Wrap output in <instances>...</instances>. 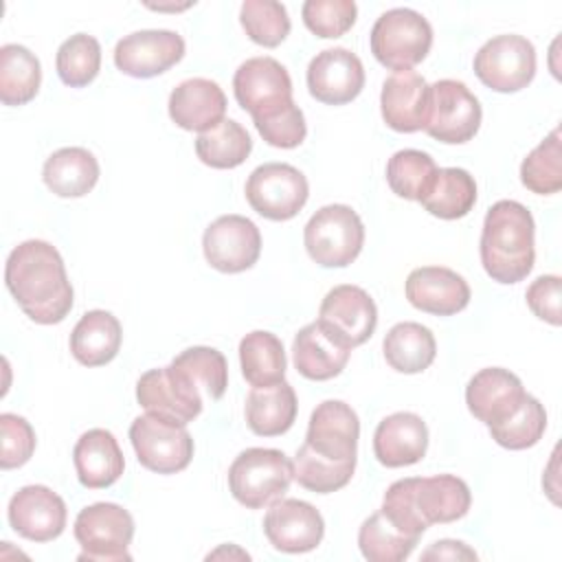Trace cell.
<instances>
[{"instance_id": "6da1fadb", "label": "cell", "mask_w": 562, "mask_h": 562, "mask_svg": "<svg viewBox=\"0 0 562 562\" xmlns=\"http://www.w3.org/2000/svg\"><path fill=\"white\" fill-rule=\"evenodd\" d=\"M4 283L20 310L37 325L61 323L75 301L59 250L44 239H26L7 257Z\"/></svg>"}, {"instance_id": "7a4b0ae2", "label": "cell", "mask_w": 562, "mask_h": 562, "mask_svg": "<svg viewBox=\"0 0 562 562\" xmlns=\"http://www.w3.org/2000/svg\"><path fill=\"white\" fill-rule=\"evenodd\" d=\"M472 494L454 474L408 476L389 485L382 514L404 533L422 538L435 522H454L470 512Z\"/></svg>"}, {"instance_id": "3957f363", "label": "cell", "mask_w": 562, "mask_h": 562, "mask_svg": "<svg viewBox=\"0 0 562 562\" xmlns=\"http://www.w3.org/2000/svg\"><path fill=\"white\" fill-rule=\"evenodd\" d=\"M536 224L529 209L516 200H498L490 206L481 231V263L498 283L522 281L536 261Z\"/></svg>"}, {"instance_id": "277c9868", "label": "cell", "mask_w": 562, "mask_h": 562, "mask_svg": "<svg viewBox=\"0 0 562 562\" xmlns=\"http://www.w3.org/2000/svg\"><path fill=\"white\" fill-rule=\"evenodd\" d=\"M292 481V461L277 448H246L228 468V490L248 509H263L283 498Z\"/></svg>"}, {"instance_id": "5b68a950", "label": "cell", "mask_w": 562, "mask_h": 562, "mask_svg": "<svg viewBox=\"0 0 562 562\" xmlns=\"http://www.w3.org/2000/svg\"><path fill=\"white\" fill-rule=\"evenodd\" d=\"M303 244L314 263L347 268L364 246V224L351 206L327 204L307 220Z\"/></svg>"}, {"instance_id": "8992f818", "label": "cell", "mask_w": 562, "mask_h": 562, "mask_svg": "<svg viewBox=\"0 0 562 562\" xmlns=\"http://www.w3.org/2000/svg\"><path fill=\"white\" fill-rule=\"evenodd\" d=\"M371 53L389 70H413L432 46L430 22L406 7L384 11L371 29Z\"/></svg>"}, {"instance_id": "52a82bcc", "label": "cell", "mask_w": 562, "mask_h": 562, "mask_svg": "<svg viewBox=\"0 0 562 562\" xmlns=\"http://www.w3.org/2000/svg\"><path fill=\"white\" fill-rule=\"evenodd\" d=\"M81 553L88 562H121L132 560L130 544L134 538L132 514L116 503H92L75 518L72 529Z\"/></svg>"}, {"instance_id": "ba28073f", "label": "cell", "mask_w": 562, "mask_h": 562, "mask_svg": "<svg viewBox=\"0 0 562 562\" xmlns=\"http://www.w3.org/2000/svg\"><path fill=\"white\" fill-rule=\"evenodd\" d=\"M130 441L143 468L156 474L182 472L193 459L191 432L158 415H138L130 426Z\"/></svg>"}, {"instance_id": "9c48e42d", "label": "cell", "mask_w": 562, "mask_h": 562, "mask_svg": "<svg viewBox=\"0 0 562 562\" xmlns=\"http://www.w3.org/2000/svg\"><path fill=\"white\" fill-rule=\"evenodd\" d=\"M474 75L494 92H518L536 75V48L522 35H496L474 55Z\"/></svg>"}, {"instance_id": "30bf717a", "label": "cell", "mask_w": 562, "mask_h": 562, "mask_svg": "<svg viewBox=\"0 0 562 562\" xmlns=\"http://www.w3.org/2000/svg\"><path fill=\"white\" fill-rule=\"evenodd\" d=\"M246 200L255 213L272 222L292 220L307 202V178L288 162H266L246 180Z\"/></svg>"}, {"instance_id": "8fae6325", "label": "cell", "mask_w": 562, "mask_h": 562, "mask_svg": "<svg viewBox=\"0 0 562 562\" xmlns=\"http://www.w3.org/2000/svg\"><path fill=\"white\" fill-rule=\"evenodd\" d=\"M483 110L463 81L439 79L430 86V110L424 132L446 145H461L474 138Z\"/></svg>"}, {"instance_id": "7c38bea8", "label": "cell", "mask_w": 562, "mask_h": 562, "mask_svg": "<svg viewBox=\"0 0 562 562\" xmlns=\"http://www.w3.org/2000/svg\"><path fill=\"white\" fill-rule=\"evenodd\" d=\"M316 323L334 340L353 349L373 336L378 325V307L367 290L345 283L325 294Z\"/></svg>"}, {"instance_id": "4fadbf2b", "label": "cell", "mask_w": 562, "mask_h": 562, "mask_svg": "<svg viewBox=\"0 0 562 562\" xmlns=\"http://www.w3.org/2000/svg\"><path fill=\"white\" fill-rule=\"evenodd\" d=\"M233 92L252 121L292 103V79L274 57H250L235 70Z\"/></svg>"}, {"instance_id": "5bb4252c", "label": "cell", "mask_w": 562, "mask_h": 562, "mask_svg": "<svg viewBox=\"0 0 562 562\" xmlns=\"http://www.w3.org/2000/svg\"><path fill=\"white\" fill-rule=\"evenodd\" d=\"M202 250L211 268L237 274L252 268L261 255V233L244 215H220L202 235Z\"/></svg>"}, {"instance_id": "9a60e30c", "label": "cell", "mask_w": 562, "mask_h": 562, "mask_svg": "<svg viewBox=\"0 0 562 562\" xmlns=\"http://www.w3.org/2000/svg\"><path fill=\"white\" fill-rule=\"evenodd\" d=\"M138 404L162 419L187 426L202 413V393L169 362L145 371L136 382Z\"/></svg>"}, {"instance_id": "2e32d148", "label": "cell", "mask_w": 562, "mask_h": 562, "mask_svg": "<svg viewBox=\"0 0 562 562\" xmlns=\"http://www.w3.org/2000/svg\"><path fill=\"white\" fill-rule=\"evenodd\" d=\"M184 57V40L176 31L147 29L121 37L114 46V64L123 75L149 79L167 72Z\"/></svg>"}, {"instance_id": "e0dca14e", "label": "cell", "mask_w": 562, "mask_h": 562, "mask_svg": "<svg viewBox=\"0 0 562 562\" xmlns=\"http://www.w3.org/2000/svg\"><path fill=\"white\" fill-rule=\"evenodd\" d=\"M11 529L31 542H50L64 533L66 503L46 485L20 487L7 507Z\"/></svg>"}, {"instance_id": "ac0fdd59", "label": "cell", "mask_w": 562, "mask_h": 562, "mask_svg": "<svg viewBox=\"0 0 562 562\" xmlns=\"http://www.w3.org/2000/svg\"><path fill=\"white\" fill-rule=\"evenodd\" d=\"M263 533L277 551L307 553L321 544L325 520L307 501L279 498L263 516Z\"/></svg>"}, {"instance_id": "d6986e66", "label": "cell", "mask_w": 562, "mask_h": 562, "mask_svg": "<svg viewBox=\"0 0 562 562\" xmlns=\"http://www.w3.org/2000/svg\"><path fill=\"white\" fill-rule=\"evenodd\" d=\"M360 419L342 400L321 402L307 424L305 446L331 461H358Z\"/></svg>"}, {"instance_id": "ffe728a7", "label": "cell", "mask_w": 562, "mask_h": 562, "mask_svg": "<svg viewBox=\"0 0 562 562\" xmlns=\"http://www.w3.org/2000/svg\"><path fill=\"white\" fill-rule=\"evenodd\" d=\"M364 88V68L356 53L336 46L312 57L307 66L310 94L327 105H345Z\"/></svg>"}, {"instance_id": "44dd1931", "label": "cell", "mask_w": 562, "mask_h": 562, "mask_svg": "<svg viewBox=\"0 0 562 562\" xmlns=\"http://www.w3.org/2000/svg\"><path fill=\"white\" fill-rule=\"evenodd\" d=\"M404 292L413 307L435 316H452L465 310L472 296L468 281L443 266L415 268L406 279Z\"/></svg>"}, {"instance_id": "7402d4cb", "label": "cell", "mask_w": 562, "mask_h": 562, "mask_svg": "<svg viewBox=\"0 0 562 562\" xmlns=\"http://www.w3.org/2000/svg\"><path fill=\"white\" fill-rule=\"evenodd\" d=\"M380 110L384 123L402 134L426 127L430 110V86L415 70L393 72L382 83Z\"/></svg>"}, {"instance_id": "603a6c76", "label": "cell", "mask_w": 562, "mask_h": 562, "mask_svg": "<svg viewBox=\"0 0 562 562\" xmlns=\"http://www.w3.org/2000/svg\"><path fill=\"white\" fill-rule=\"evenodd\" d=\"M527 391L518 375L503 367H487L476 371L465 386L468 411L485 426L507 419L525 400Z\"/></svg>"}, {"instance_id": "cb8c5ba5", "label": "cell", "mask_w": 562, "mask_h": 562, "mask_svg": "<svg viewBox=\"0 0 562 562\" xmlns=\"http://www.w3.org/2000/svg\"><path fill=\"white\" fill-rule=\"evenodd\" d=\"M167 105L169 116L178 127L202 134L224 121L226 94L220 83L204 77H191L171 90Z\"/></svg>"}, {"instance_id": "d4e9b609", "label": "cell", "mask_w": 562, "mask_h": 562, "mask_svg": "<svg viewBox=\"0 0 562 562\" xmlns=\"http://www.w3.org/2000/svg\"><path fill=\"white\" fill-rule=\"evenodd\" d=\"M428 450L426 422L408 411L384 417L373 432V454L386 468H404L424 459Z\"/></svg>"}, {"instance_id": "484cf974", "label": "cell", "mask_w": 562, "mask_h": 562, "mask_svg": "<svg viewBox=\"0 0 562 562\" xmlns=\"http://www.w3.org/2000/svg\"><path fill=\"white\" fill-rule=\"evenodd\" d=\"M72 463L79 483L88 490H103L114 485L125 470L119 441L105 428H90L77 439L72 448Z\"/></svg>"}, {"instance_id": "4316f807", "label": "cell", "mask_w": 562, "mask_h": 562, "mask_svg": "<svg viewBox=\"0 0 562 562\" xmlns=\"http://www.w3.org/2000/svg\"><path fill=\"white\" fill-rule=\"evenodd\" d=\"M351 349L334 340L316 321L301 327L292 342L294 369L316 382L336 378L349 362Z\"/></svg>"}, {"instance_id": "83f0119b", "label": "cell", "mask_w": 562, "mask_h": 562, "mask_svg": "<svg viewBox=\"0 0 562 562\" xmlns=\"http://www.w3.org/2000/svg\"><path fill=\"white\" fill-rule=\"evenodd\" d=\"M296 393L285 380L268 386H252L244 404L246 424L259 437L288 432L296 419Z\"/></svg>"}, {"instance_id": "f1b7e54d", "label": "cell", "mask_w": 562, "mask_h": 562, "mask_svg": "<svg viewBox=\"0 0 562 562\" xmlns=\"http://www.w3.org/2000/svg\"><path fill=\"white\" fill-rule=\"evenodd\" d=\"M123 340L119 318L105 310L86 312L70 334V351L83 367H101L116 358Z\"/></svg>"}, {"instance_id": "f546056e", "label": "cell", "mask_w": 562, "mask_h": 562, "mask_svg": "<svg viewBox=\"0 0 562 562\" xmlns=\"http://www.w3.org/2000/svg\"><path fill=\"white\" fill-rule=\"evenodd\" d=\"M42 178L55 195L81 198L94 189L99 162L86 147H61L46 158Z\"/></svg>"}, {"instance_id": "4dcf8cb0", "label": "cell", "mask_w": 562, "mask_h": 562, "mask_svg": "<svg viewBox=\"0 0 562 562\" xmlns=\"http://www.w3.org/2000/svg\"><path fill=\"white\" fill-rule=\"evenodd\" d=\"M382 351L391 369L411 375L422 373L432 364L437 356V342L426 325L404 321L386 331L382 340Z\"/></svg>"}, {"instance_id": "1f68e13d", "label": "cell", "mask_w": 562, "mask_h": 562, "mask_svg": "<svg viewBox=\"0 0 562 562\" xmlns=\"http://www.w3.org/2000/svg\"><path fill=\"white\" fill-rule=\"evenodd\" d=\"M419 202L439 220L465 217L476 204V182L461 167H441Z\"/></svg>"}, {"instance_id": "d6a6232c", "label": "cell", "mask_w": 562, "mask_h": 562, "mask_svg": "<svg viewBox=\"0 0 562 562\" xmlns=\"http://www.w3.org/2000/svg\"><path fill=\"white\" fill-rule=\"evenodd\" d=\"M241 375L250 386L277 384L285 378V349L283 342L263 329H255L239 340Z\"/></svg>"}, {"instance_id": "836d02e7", "label": "cell", "mask_w": 562, "mask_h": 562, "mask_svg": "<svg viewBox=\"0 0 562 562\" xmlns=\"http://www.w3.org/2000/svg\"><path fill=\"white\" fill-rule=\"evenodd\" d=\"M42 83V66L35 53L22 44L0 48V101L4 105H24L35 99Z\"/></svg>"}, {"instance_id": "e575fe53", "label": "cell", "mask_w": 562, "mask_h": 562, "mask_svg": "<svg viewBox=\"0 0 562 562\" xmlns=\"http://www.w3.org/2000/svg\"><path fill=\"white\" fill-rule=\"evenodd\" d=\"M252 149L250 134L233 119L220 121L215 127L198 134L195 154L213 169H235L239 167Z\"/></svg>"}, {"instance_id": "d590c367", "label": "cell", "mask_w": 562, "mask_h": 562, "mask_svg": "<svg viewBox=\"0 0 562 562\" xmlns=\"http://www.w3.org/2000/svg\"><path fill=\"white\" fill-rule=\"evenodd\" d=\"M419 538L400 531L384 514L378 509L358 529L360 553L369 562H402L417 547Z\"/></svg>"}, {"instance_id": "8d00e7d4", "label": "cell", "mask_w": 562, "mask_h": 562, "mask_svg": "<svg viewBox=\"0 0 562 562\" xmlns=\"http://www.w3.org/2000/svg\"><path fill=\"white\" fill-rule=\"evenodd\" d=\"M171 364L209 400H220L228 386V364L215 347H189L180 351Z\"/></svg>"}, {"instance_id": "74e56055", "label": "cell", "mask_w": 562, "mask_h": 562, "mask_svg": "<svg viewBox=\"0 0 562 562\" xmlns=\"http://www.w3.org/2000/svg\"><path fill=\"white\" fill-rule=\"evenodd\" d=\"M437 162L419 149H400L386 162V182L404 200H422L437 176Z\"/></svg>"}, {"instance_id": "f35d334b", "label": "cell", "mask_w": 562, "mask_h": 562, "mask_svg": "<svg viewBox=\"0 0 562 562\" xmlns=\"http://www.w3.org/2000/svg\"><path fill=\"white\" fill-rule=\"evenodd\" d=\"M294 481L316 494H331L345 487L356 470V461H331L312 452L305 443L294 454L292 461Z\"/></svg>"}, {"instance_id": "ab89813d", "label": "cell", "mask_w": 562, "mask_h": 562, "mask_svg": "<svg viewBox=\"0 0 562 562\" xmlns=\"http://www.w3.org/2000/svg\"><path fill=\"white\" fill-rule=\"evenodd\" d=\"M520 182L531 193L551 195L562 189V145L560 127H555L538 147H533L520 165Z\"/></svg>"}, {"instance_id": "60d3db41", "label": "cell", "mask_w": 562, "mask_h": 562, "mask_svg": "<svg viewBox=\"0 0 562 562\" xmlns=\"http://www.w3.org/2000/svg\"><path fill=\"white\" fill-rule=\"evenodd\" d=\"M55 66L61 83L70 88H83L99 75L101 44L88 33H75L57 48Z\"/></svg>"}, {"instance_id": "b9f144b4", "label": "cell", "mask_w": 562, "mask_h": 562, "mask_svg": "<svg viewBox=\"0 0 562 562\" xmlns=\"http://www.w3.org/2000/svg\"><path fill=\"white\" fill-rule=\"evenodd\" d=\"M487 428L498 446L507 450H525L542 439L547 428V411L533 395L527 393L520 406L507 419Z\"/></svg>"}, {"instance_id": "7bdbcfd3", "label": "cell", "mask_w": 562, "mask_h": 562, "mask_svg": "<svg viewBox=\"0 0 562 562\" xmlns=\"http://www.w3.org/2000/svg\"><path fill=\"white\" fill-rule=\"evenodd\" d=\"M239 22L246 35L266 48L279 46L292 29L288 9L277 0H246L239 9Z\"/></svg>"}, {"instance_id": "ee69618b", "label": "cell", "mask_w": 562, "mask_h": 562, "mask_svg": "<svg viewBox=\"0 0 562 562\" xmlns=\"http://www.w3.org/2000/svg\"><path fill=\"white\" fill-rule=\"evenodd\" d=\"M305 26L323 40H336L345 35L358 15L353 0H307L301 7Z\"/></svg>"}, {"instance_id": "f6af8a7d", "label": "cell", "mask_w": 562, "mask_h": 562, "mask_svg": "<svg viewBox=\"0 0 562 562\" xmlns=\"http://www.w3.org/2000/svg\"><path fill=\"white\" fill-rule=\"evenodd\" d=\"M259 136L279 149H294L299 147L305 136H307V125H305V116L303 110L292 101L285 108L252 121Z\"/></svg>"}, {"instance_id": "bcb514c9", "label": "cell", "mask_w": 562, "mask_h": 562, "mask_svg": "<svg viewBox=\"0 0 562 562\" xmlns=\"http://www.w3.org/2000/svg\"><path fill=\"white\" fill-rule=\"evenodd\" d=\"M0 432H2V452H0V468L11 470L24 465L35 452V430L33 426L15 415L2 413L0 415Z\"/></svg>"}, {"instance_id": "7dc6e473", "label": "cell", "mask_w": 562, "mask_h": 562, "mask_svg": "<svg viewBox=\"0 0 562 562\" xmlns=\"http://www.w3.org/2000/svg\"><path fill=\"white\" fill-rule=\"evenodd\" d=\"M529 310L549 325H560V301H562V279L558 274H542L525 292Z\"/></svg>"}, {"instance_id": "c3c4849f", "label": "cell", "mask_w": 562, "mask_h": 562, "mask_svg": "<svg viewBox=\"0 0 562 562\" xmlns=\"http://www.w3.org/2000/svg\"><path fill=\"white\" fill-rule=\"evenodd\" d=\"M424 560H476V553L459 540H439L432 542L428 551L422 553Z\"/></svg>"}]
</instances>
